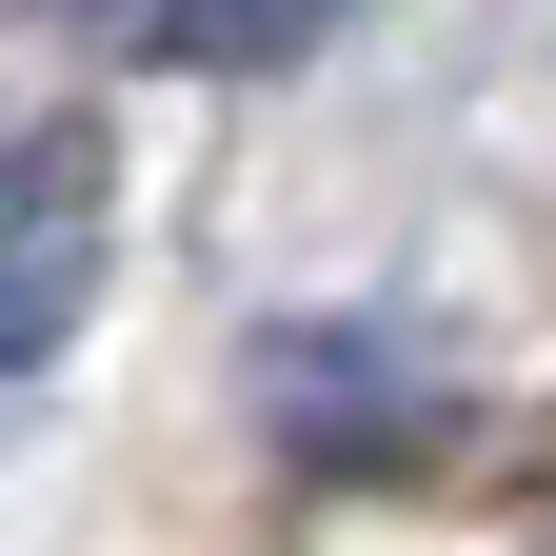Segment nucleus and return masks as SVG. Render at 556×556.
I'll list each match as a JSON object with an SVG mask.
<instances>
[{"instance_id": "f257e3e1", "label": "nucleus", "mask_w": 556, "mask_h": 556, "mask_svg": "<svg viewBox=\"0 0 556 556\" xmlns=\"http://www.w3.org/2000/svg\"><path fill=\"white\" fill-rule=\"evenodd\" d=\"M119 278V139L100 119H0V378H40Z\"/></svg>"}, {"instance_id": "f03ea898", "label": "nucleus", "mask_w": 556, "mask_h": 556, "mask_svg": "<svg viewBox=\"0 0 556 556\" xmlns=\"http://www.w3.org/2000/svg\"><path fill=\"white\" fill-rule=\"evenodd\" d=\"M358 0H160V60H199V80H278V60H318Z\"/></svg>"}, {"instance_id": "7ed1b4c3", "label": "nucleus", "mask_w": 556, "mask_h": 556, "mask_svg": "<svg viewBox=\"0 0 556 556\" xmlns=\"http://www.w3.org/2000/svg\"><path fill=\"white\" fill-rule=\"evenodd\" d=\"M40 21H80V40H139V60H160V0H40Z\"/></svg>"}]
</instances>
